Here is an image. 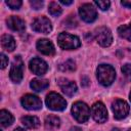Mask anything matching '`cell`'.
<instances>
[{"instance_id":"1","label":"cell","mask_w":131,"mask_h":131,"mask_svg":"<svg viewBox=\"0 0 131 131\" xmlns=\"http://www.w3.org/2000/svg\"><path fill=\"white\" fill-rule=\"evenodd\" d=\"M97 79L98 82L103 86H110L116 78L115 69L110 64H100L97 68Z\"/></svg>"},{"instance_id":"2","label":"cell","mask_w":131,"mask_h":131,"mask_svg":"<svg viewBox=\"0 0 131 131\" xmlns=\"http://www.w3.org/2000/svg\"><path fill=\"white\" fill-rule=\"evenodd\" d=\"M58 45L66 50H72L80 47L81 42L77 36L68 34V33H60L57 37Z\"/></svg>"},{"instance_id":"3","label":"cell","mask_w":131,"mask_h":131,"mask_svg":"<svg viewBox=\"0 0 131 131\" xmlns=\"http://www.w3.org/2000/svg\"><path fill=\"white\" fill-rule=\"evenodd\" d=\"M72 114L73 117L79 122V123H85L90 116V110L89 106L83 102V101H77L73 104L72 107Z\"/></svg>"},{"instance_id":"4","label":"cell","mask_w":131,"mask_h":131,"mask_svg":"<svg viewBox=\"0 0 131 131\" xmlns=\"http://www.w3.org/2000/svg\"><path fill=\"white\" fill-rule=\"evenodd\" d=\"M46 105L52 111H63L67 106V101L61 95L55 92H50L46 96Z\"/></svg>"},{"instance_id":"5","label":"cell","mask_w":131,"mask_h":131,"mask_svg":"<svg viewBox=\"0 0 131 131\" xmlns=\"http://www.w3.org/2000/svg\"><path fill=\"white\" fill-rule=\"evenodd\" d=\"M112 110L114 113V117L117 120H122L127 117L129 113V105L125 100L116 99L112 103Z\"/></svg>"},{"instance_id":"6","label":"cell","mask_w":131,"mask_h":131,"mask_svg":"<svg viewBox=\"0 0 131 131\" xmlns=\"http://www.w3.org/2000/svg\"><path fill=\"white\" fill-rule=\"evenodd\" d=\"M32 29L38 33L48 34L52 30L51 21L49 20V18H47L45 16H39V17L35 18L34 21L32 23Z\"/></svg>"},{"instance_id":"7","label":"cell","mask_w":131,"mask_h":131,"mask_svg":"<svg viewBox=\"0 0 131 131\" xmlns=\"http://www.w3.org/2000/svg\"><path fill=\"white\" fill-rule=\"evenodd\" d=\"M95 38H96L97 43L102 47H108L113 42V35L110 29L105 27H101L96 30Z\"/></svg>"},{"instance_id":"8","label":"cell","mask_w":131,"mask_h":131,"mask_svg":"<svg viewBox=\"0 0 131 131\" xmlns=\"http://www.w3.org/2000/svg\"><path fill=\"white\" fill-rule=\"evenodd\" d=\"M24 74V68H23V61L19 56H15L14 61L11 66L10 72H9V77L12 82L14 83H19L23 79Z\"/></svg>"},{"instance_id":"9","label":"cell","mask_w":131,"mask_h":131,"mask_svg":"<svg viewBox=\"0 0 131 131\" xmlns=\"http://www.w3.org/2000/svg\"><path fill=\"white\" fill-rule=\"evenodd\" d=\"M79 14L81 18L86 23H93L97 18V12L94 6L90 3H85L79 8Z\"/></svg>"},{"instance_id":"10","label":"cell","mask_w":131,"mask_h":131,"mask_svg":"<svg viewBox=\"0 0 131 131\" xmlns=\"http://www.w3.org/2000/svg\"><path fill=\"white\" fill-rule=\"evenodd\" d=\"M91 116L97 123H103L107 120V111L102 102H95L91 107Z\"/></svg>"},{"instance_id":"11","label":"cell","mask_w":131,"mask_h":131,"mask_svg":"<svg viewBox=\"0 0 131 131\" xmlns=\"http://www.w3.org/2000/svg\"><path fill=\"white\" fill-rule=\"evenodd\" d=\"M21 104L26 110H29V111H36L42 107L41 99L33 94H26L25 96H23Z\"/></svg>"},{"instance_id":"12","label":"cell","mask_w":131,"mask_h":131,"mask_svg":"<svg viewBox=\"0 0 131 131\" xmlns=\"http://www.w3.org/2000/svg\"><path fill=\"white\" fill-rule=\"evenodd\" d=\"M29 68L30 70L35 74V75H44L46 72H47V69H48V66L47 63L41 59V58H38V57H35L33 59L30 60L29 62Z\"/></svg>"},{"instance_id":"13","label":"cell","mask_w":131,"mask_h":131,"mask_svg":"<svg viewBox=\"0 0 131 131\" xmlns=\"http://www.w3.org/2000/svg\"><path fill=\"white\" fill-rule=\"evenodd\" d=\"M57 84H58L59 88L61 89V91L66 95H68V96H73L76 93V91H77V85H76V83L73 82V81H70V80H68L66 78L58 79Z\"/></svg>"},{"instance_id":"14","label":"cell","mask_w":131,"mask_h":131,"mask_svg":"<svg viewBox=\"0 0 131 131\" xmlns=\"http://www.w3.org/2000/svg\"><path fill=\"white\" fill-rule=\"evenodd\" d=\"M36 46H37V49L45 55H53L54 52H55V49H54V46H53L52 42L48 39L38 40Z\"/></svg>"},{"instance_id":"15","label":"cell","mask_w":131,"mask_h":131,"mask_svg":"<svg viewBox=\"0 0 131 131\" xmlns=\"http://www.w3.org/2000/svg\"><path fill=\"white\" fill-rule=\"evenodd\" d=\"M7 23V26L9 29H11L12 31H17V32H21L25 30L26 28V24H25V20L21 19L20 17L18 16H15V15H11L7 18L6 20Z\"/></svg>"},{"instance_id":"16","label":"cell","mask_w":131,"mask_h":131,"mask_svg":"<svg viewBox=\"0 0 131 131\" xmlns=\"http://www.w3.org/2000/svg\"><path fill=\"white\" fill-rule=\"evenodd\" d=\"M45 128L47 130H50V131H53V130H56L59 128L60 126V120L58 117L56 116H53V115H49L45 118Z\"/></svg>"},{"instance_id":"17","label":"cell","mask_w":131,"mask_h":131,"mask_svg":"<svg viewBox=\"0 0 131 131\" xmlns=\"http://www.w3.org/2000/svg\"><path fill=\"white\" fill-rule=\"evenodd\" d=\"M1 45L6 51H13L15 48V41L12 36L5 34L1 37Z\"/></svg>"},{"instance_id":"18","label":"cell","mask_w":131,"mask_h":131,"mask_svg":"<svg viewBox=\"0 0 131 131\" xmlns=\"http://www.w3.org/2000/svg\"><path fill=\"white\" fill-rule=\"evenodd\" d=\"M21 123L24 124L25 127L29 128V129H35L37 127H39L40 125V121L37 117L35 116H25L21 118Z\"/></svg>"},{"instance_id":"19","label":"cell","mask_w":131,"mask_h":131,"mask_svg":"<svg viewBox=\"0 0 131 131\" xmlns=\"http://www.w3.org/2000/svg\"><path fill=\"white\" fill-rule=\"evenodd\" d=\"M14 121L13 116L11 113H9L6 110H1L0 111V123L3 127H8L10 126Z\"/></svg>"},{"instance_id":"20","label":"cell","mask_w":131,"mask_h":131,"mask_svg":"<svg viewBox=\"0 0 131 131\" xmlns=\"http://www.w3.org/2000/svg\"><path fill=\"white\" fill-rule=\"evenodd\" d=\"M30 86L35 91H42L49 86V82L45 79H34L31 81Z\"/></svg>"},{"instance_id":"21","label":"cell","mask_w":131,"mask_h":131,"mask_svg":"<svg viewBox=\"0 0 131 131\" xmlns=\"http://www.w3.org/2000/svg\"><path fill=\"white\" fill-rule=\"evenodd\" d=\"M118 33L119 35L128 40V41H131V25H122L118 28Z\"/></svg>"},{"instance_id":"22","label":"cell","mask_w":131,"mask_h":131,"mask_svg":"<svg viewBox=\"0 0 131 131\" xmlns=\"http://www.w3.org/2000/svg\"><path fill=\"white\" fill-rule=\"evenodd\" d=\"M58 69L62 72H73L76 69V63L72 59H68L58 66Z\"/></svg>"},{"instance_id":"23","label":"cell","mask_w":131,"mask_h":131,"mask_svg":"<svg viewBox=\"0 0 131 131\" xmlns=\"http://www.w3.org/2000/svg\"><path fill=\"white\" fill-rule=\"evenodd\" d=\"M48 11L49 13L52 15V16H58L61 14L62 10H61V7L56 3V2H51L48 6Z\"/></svg>"},{"instance_id":"24","label":"cell","mask_w":131,"mask_h":131,"mask_svg":"<svg viewBox=\"0 0 131 131\" xmlns=\"http://www.w3.org/2000/svg\"><path fill=\"white\" fill-rule=\"evenodd\" d=\"M11 9H19V7L21 6L23 2L20 0H8L5 2Z\"/></svg>"},{"instance_id":"25","label":"cell","mask_w":131,"mask_h":131,"mask_svg":"<svg viewBox=\"0 0 131 131\" xmlns=\"http://www.w3.org/2000/svg\"><path fill=\"white\" fill-rule=\"evenodd\" d=\"M101 10H107L110 5H111V2L108 0H98V1H95L94 2Z\"/></svg>"},{"instance_id":"26","label":"cell","mask_w":131,"mask_h":131,"mask_svg":"<svg viewBox=\"0 0 131 131\" xmlns=\"http://www.w3.org/2000/svg\"><path fill=\"white\" fill-rule=\"evenodd\" d=\"M122 73L129 81H131V64L130 63H126L122 67Z\"/></svg>"},{"instance_id":"27","label":"cell","mask_w":131,"mask_h":131,"mask_svg":"<svg viewBox=\"0 0 131 131\" xmlns=\"http://www.w3.org/2000/svg\"><path fill=\"white\" fill-rule=\"evenodd\" d=\"M30 4L32 5V7L34 9H40L43 6V1H40V0H32V1H30Z\"/></svg>"},{"instance_id":"28","label":"cell","mask_w":131,"mask_h":131,"mask_svg":"<svg viewBox=\"0 0 131 131\" xmlns=\"http://www.w3.org/2000/svg\"><path fill=\"white\" fill-rule=\"evenodd\" d=\"M0 59H1V69H5L6 66L8 64V58L4 53L0 54Z\"/></svg>"},{"instance_id":"29","label":"cell","mask_w":131,"mask_h":131,"mask_svg":"<svg viewBox=\"0 0 131 131\" xmlns=\"http://www.w3.org/2000/svg\"><path fill=\"white\" fill-rule=\"evenodd\" d=\"M121 4L125 7L131 8V0H123V1H121Z\"/></svg>"},{"instance_id":"30","label":"cell","mask_w":131,"mask_h":131,"mask_svg":"<svg viewBox=\"0 0 131 131\" xmlns=\"http://www.w3.org/2000/svg\"><path fill=\"white\" fill-rule=\"evenodd\" d=\"M60 3H61V4H64V5H70V4H72V3H73V1H72V0H70V1L60 0Z\"/></svg>"},{"instance_id":"31","label":"cell","mask_w":131,"mask_h":131,"mask_svg":"<svg viewBox=\"0 0 131 131\" xmlns=\"http://www.w3.org/2000/svg\"><path fill=\"white\" fill-rule=\"evenodd\" d=\"M82 80H83V81H84V82H83V85H84V86H86V85H87V84H88V83H87V82H88V79H87V78H85V77H84V78H82Z\"/></svg>"},{"instance_id":"32","label":"cell","mask_w":131,"mask_h":131,"mask_svg":"<svg viewBox=\"0 0 131 131\" xmlns=\"http://www.w3.org/2000/svg\"><path fill=\"white\" fill-rule=\"evenodd\" d=\"M13 131H26V130H25V129H23V128H19V127H18V128H15Z\"/></svg>"},{"instance_id":"33","label":"cell","mask_w":131,"mask_h":131,"mask_svg":"<svg viewBox=\"0 0 131 131\" xmlns=\"http://www.w3.org/2000/svg\"><path fill=\"white\" fill-rule=\"evenodd\" d=\"M72 131H81V129H79V128H72Z\"/></svg>"},{"instance_id":"34","label":"cell","mask_w":131,"mask_h":131,"mask_svg":"<svg viewBox=\"0 0 131 131\" xmlns=\"http://www.w3.org/2000/svg\"><path fill=\"white\" fill-rule=\"evenodd\" d=\"M112 131H120V129H118V128H114Z\"/></svg>"},{"instance_id":"35","label":"cell","mask_w":131,"mask_h":131,"mask_svg":"<svg viewBox=\"0 0 131 131\" xmlns=\"http://www.w3.org/2000/svg\"><path fill=\"white\" fill-rule=\"evenodd\" d=\"M130 100H131V92H130Z\"/></svg>"},{"instance_id":"36","label":"cell","mask_w":131,"mask_h":131,"mask_svg":"<svg viewBox=\"0 0 131 131\" xmlns=\"http://www.w3.org/2000/svg\"><path fill=\"white\" fill-rule=\"evenodd\" d=\"M128 131H131V129H129V130H128Z\"/></svg>"},{"instance_id":"37","label":"cell","mask_w":131,"mask_h":131,"mask_svg":"<svg viewBox=\"0 0 131 131\" xmlns=\"http://www.w3.org/2000/svg\"><path fill=\"white\" fill-rule=\"evenodd\" d=\"M130 25H131V24H130Z\"/></svg>"}]
</instances>
